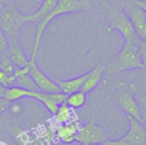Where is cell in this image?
I'll return each mask as SVG.
<instances>
[{"label": "cell", "instance_id": "cell-1", "mask_svg": "<svg viewBox=\"0 0 146 145\" xmlns=\"http://www.w3.org/2000/svg\"><path fill=\"white\" fill-rule=\"evenodd\" d=\"M89 8H90L89 0H58L56 6L39 23H36V29H35L34 39H33L32 54H31L30 59L38 58V54L40 50L43 34H44L47 27L54 22L55 18H57L59 16H64V15H70V14L88 10Z\"/></svg>", "mask_w": 146, "mask_h": 145}, {"label": "cell", "instance_id": "cell-2", "mask_svg": "<svg viewBox=\"0 0 146 145\" xmlns=\"http://www.w3.org/2000/svg\"><path fill=\"white\" fill-rule=\"evenodd\" d=\"M102 8L105 19L107 21V26L105 29L107 33L116 31L122 37L123 42H139L140 39L138 38L130 18L123 9H121L119 6L114 5L110 0H104L102 2Z\"/></svg>", "mask_w": 146, "mask_h": 145}, {"label": "cell", "instance_id": "cell-3", "mask_svg": "<svg viewBox=\"0 0 146 145\" xmlns=\"http://www.w3.org/2000/svg\"><path fill=\"white\" fill-rule=\"evenodd\" d=\"M30 23L29 14H22L13 2L6 5L0 10V27L8 39V46L19 43V35L25 24Z\"/></svg>", "mask_w": 146, "mask_h": 145}, {"label": "cell", "instance_id": "cell-4", "mask_svg": "<svg viewBox=\"0 0 146 145\" xmlns=\"http://www.w3.org/2000/svg\"><path fill=\"white\" fill-rule=\"evenodd\" d=\"M105 74H120L132 70H144L141 61L138 55L137 43L123 42L121 49L110 61L105 67Z\"/></svg>", "mask_w": 146, "mask_h": 145}, {"label": "cell", "instance_id": "cell-5", "mask_svg": "<svg viewBox=\"0 0 146 145\" xmlns=\"http://www.w3.org/2000/svg\"><path fill=\"white\" fill-rule=\"evenodd\" d=\"M137 84L135 81L127 83L123 80L117 81L114 88V99L120 107V110L128 116H132L137 120H140L141 108L136 97Z\"/></svg>", "mask_w": 146, "mask_h": 145}, {"label": "cell", "instance_id": "cell-6", "mask_svg": "<svg viewBox=\"0 0 146 145\" xmlns=\"http://www.w3.org/2000/svg\"><path fill=\"white\" fill-rule=\"evenodd\" d=\"M108 137L105 128L91 116L87 122L81 123L79 131L76 134V142L81 145L90 144H102Z\"/></svg>", "mask_w": 146, "mask_h": 145}, {"label": "cell", "instance_id": "cell-7", "mask_svg": "<svg viewBox=\"0 0 146 145\" xmlns=\"http://www.w3.org/2000/svg\"><path fill=\"white\" fill-rule=\"evenodd\" d=\"M139 39H146V5L144 0H129L123 9Z\"/></svg>", "mask_w": 146, "mask_h": 145}, {"label": "cell", "instance_id": "cell-8", "mask_svg": "<svg viewBox=\"0 0 146 145\" xmlns=\"http://www.w3.org/2000/svg\"><path fill=\"white\" fill-rule=\"evenodd\" d=\"M30 71L29 74L32 76L35 86L38 87V89L42 92H55V91H59V87L57 84V81L54 80L52 78H50L39 65L36 59H30V64H29Z\"/></svg>", "mask_w": 146, "mask_h": 145}, {"label": "cell", "instance_id": "cell-9", "mask_svg": "<svg viewBox=\"0 0 146 145\" xmlns=\"http://www.w3.org/2000/svg\"><path fill=\"white\" fill-rule=\"evenodd\" d=\"M81 126V121L79 118L63 124H57L54 129V139L57 143L64 145H71L76 142V134Z\"/></svg>", "mask_w": 146, "mask_h": 145}, {"label": "cell", "instance_id": "cell-10", "mask_svg": "<svg viewBox=\"0 0 146 145\" xmlns=\"http://www.w3.org/2000/svg\"><path fill=\"white\" fill-rule=\"evenodd\" d=\"M128 119V131L122 138L129 145H145L146 144V128L143 126L140 120L132 116H127Z\"/></svg>", "mask_w": 146, "mask_h": 145}, {"label": "cell", "instance_id": "cell-11", "mask_svg": "<svg viewBox=\"0 0 146 145\" xmlns=\"http://www.w3.org/2000/svg\"><path fill=\"white\" fill-rule=\"evenodd\" d=\"M105 70L106 69L103 64H98V65H95L90 71H88L82 86V90L86 91L87 94L95 90L103 81L105 75Z\"/></svg>", "mask_w": 146, "mask_h": 145}, {"label": "cell", "instance_id": "cell-12", "mask_svg": "<svg viewBox=\"0 0 146 145\" xmlns=\"http://www.w3.org/2000/svg\"><path fill=\"white\" fill-rule=\"evenodd\" d=\"M86 74H87V72H84L80 75L73 76V78L58 79L56 81H57V84H58L60 91L64 92L65 95H70L72 92H75V91L82 89V86H83V82L86 79Z\"/></svg>", "mask_w": 146, "mask_h": 145}, {"label": "cell", "instance_id": "cell-13", "mask_svg": "<svg viewBox=\"0 0 146 145\" xmlns=\"http://www.w3.org/2000/svg\"><path fill=\"white\" fill-rule=\"evenodd\" d=\"M7 53L10 57V59L13 61L14 65L16 69L19 67H25L30 64V58L26 56L25 51L23 50V47L19 43H15V45H9Z\"/></svg>", "mask_w": 146, "mask_h": 145}, {"label": "cell", "instance_id": "cell-14", "mask_svg": "<svg viewBox=\"0 0 146 145\" xmlns=\"http://www.w3.org/2000/svg\"><path fill=\"white\" fill-rule=\"evenodd\" d=\"M78 116L75 115L74 110L71 106H68L66 104V102L63 103V104H60V105H58V108H57L56 113L54 114V121H55L56 124L67 123V122L74 120Z\"/></svg>", "mask_w": 146, "mask_h": 145}, {"label": "cell", "instance_id": "cell-15", "mask_svg": "<svg viewBox=\"0 0 146 145\" xmlns=\"http://www.w3.org/2000/svg\"><path fill=\"white\" fill-rule=\"evenodd\" d=\"M57 2H58V0H43V1H41L40 2L41 5L39 6V8L35 11L29 14V16H30V23H35V24L39 23L56 6Z\"/></svg>", "mask_w": 146, "mask_h": 145}, {"label": "cell", "instance_id": "cell-16", "mask_svg": "<svg viewBox=\"0 0 146 145\" xmlns=\"http://www.w3.org/2000/svg\"><path fill=\"white\" fill-rule=\"evenodd\" d=\"M87 102H88V94L82 89L75 92H72L66 97V104L71 106L73 110L82 108L87 104Z\"/></svg>", "mask_w": 146, "mask_h": 145}, {"label": "cell", "instance_id": "cell-17", "mask_svg": "<svg viewBox=\"0 0 146 145\" xmlns=\"http://www.w3.org/2000/svg\"><path fill=\"white\" fill-rule=\"evenodd\" d=\"M30 92L31 90L21 88L18 86H13L9 88H6L5 91V98L9 102H18L24 98H30Z\"/></svg>", "mask_w": 146, "mask_h": 145}, {"label": "cell", "instance_id": "cell-18", "mask_svg": "<svg viewBox=\"0 0 146 145\" xmlns=\"http://www.w3.org/2000/svg\"><path fill=\"white\" fill-rule=\"evenodd\" d=\"M15 86H18V87L27 89V90H39L38 87L35 86L32 76L29 73H24V74L17 75L16 76V81H15Z\"/></svg>", "mask_w": 146, "mask_h": 145}, {"label": "cell", "instance_id": "cell-19", "mask_svg": "<svg viewBox=\"0 0 146 145\" xmlns=\"http://www.w3.org/2000/svg\"><path fill=\"white\" fill-rule=\"evenodd\" d=\"M0 70L5 71V72H9V73H14L16 67L13 63V61L10 59L7 50L2 54H0Z\"/></svg>", "mask_w": 146, "mask_h": 145}, {"label": "cell", "instance_id": "cell-20", "mask_svg": "<svg viewBox=\"0 0 146 145\" xmlns=\"http://www.w3.org/2000/svg\"><path fill=\"white\" fill-rule=\"evenodd\" d=\"M15 81H16V74L14 73H9V72H5L0 70V84L5 88H9L15 86Z\"/></svg>", "mask_w": 146, "mask_h": 145}, {"label": "cell", "instance_id": "cell-21", "mask_svg": "<svg viewBox=\"0 0 146 145\" xmlns=\"http://www.w3.org/2000/svg\"><path fill=\"white\" fill-rule=\"evenodd\" d=\"M138 55L141 61V64L144 66V71H146V39H140L137 43Z\"/></svg>", "mask_w": 146, "mask_h": 145}, {"label": "cell", "instance_id": "cell-22", "mask_svg": "<svg viewBox=\"0 0 146 145\" xmlns=\"http://www.w3.org/2000/svg\"><path fill=\"white\" fill-rule=\"evenodd\" d=\"M100 145H129L122 137L120 138H116V139H113V138H106Z\"/></svg>", "mask_w": 146, "mask_h": 145}, {"label": "cell", "instance_id": "cell-23", "mask_svg": "<svg viewBox=\"0 0 146 145\" xmlns=\"http://www.w3.org/2000/svg\"><path fill=\"white\" fill-rule=\"evenodd\" d=\"M7 49H8V39L5 32L2 31V29L0 27V54L5 53Z\"/></svg>", "mask_w": 146, "mask_h": 145}, {"label": "cell", "instance_id": "cell-24", "mask_svg": "<svg viewBox=\"0 0 146 145\" xmlns=\"http://www.w3.org/2000/svg\"><path fill=\"white\" fill-rule=\"evenodd\" d=\"M10 104L11 102L7 100L5 97H0V114L9 111V107H10Z\"/></svg>", "mask_w": 146, "mask_h": 145}, {"label": "cell", "instance_id": "cell-25", "mask_svg": "<svg viewBox=\"0 0 146 145\" xmlns=\"http://www.w3.org/2000/svg\"><path fill=\"white\" fill-rule=\"evenodd\" d=\"M23 110V106L21 105L19 100L18 102H13L10 104V107H9V111L13 113V114H19Z\"/></svg>", "mask_w": 146, "mask_h": 145}, {"label": "cell", "instance_id": "cell-26", "mask_svg": "<svg viewBox=\"0 0 146 145\" xmlns=\"http://www.w3.org/2000/svg\"><path fill=\"white\" fill-rule=\"evenodd\" d=\"M136 97H137V100H138V103H139L140 108L146 111V95H145V94H140V92H138V90H137Z\"/></svg>", "mask_w": 146, "mask_h": 145}, {"label": "cell", "instance_id": "cell-27", "mask_svg": "<svg viewBox=\"0 0 146 145\" xmlns=\"http://www.w3.org/2000/svg\"><path fill=\"white\" fill-rule=\"evenodd\" d=\"M140 122L146 128V111L145 110H141V112H140Z\"/></svg>", "mask_w": 146, "mask_h": 145}, {"label": "cell", "instance_id": "cell-28", "mask_svg": "<svg viewBox=\"0 0 146 145\" xmlns=\"http://www.w3.org/2000/svg\"><path fill=\"white\" fill-rule=\"evenodd\" d=\"M14 0H0V7L2 8L3 6H6V5H8V3H10V2H13Z\"/></svg>", "mask_w": 146, "mask_h": 145}, {"label": "cell", "instance_id": "cell-29", "mask_svg": "<svg viewBox=\"0 0 146 145\" xmlns=\"http://www.w3.org/2000/svg\"><path fill=\"white\" fill-rule=\"evenodd\" d=\"M5 91H6V88L0 84V97H5Z\"/></svg>", "mask_w": 146, "mask_h": 145}, {"label": "cell", "instance_id": "cell-30", "mask_svg": "<svg viewBox=\"0 0 146 145\" xmlns=\"http://www.w3.org/2000/svg\"><path fill=\"white\" fill-rule=\"evenodd\" d=\"M33 2H41V1H43V0H32Z\"/></svg>", "mask_w": 146, "mask_h": 145}, {"label": "cell", "instance_id": "cell-31", "mask_svg": "<svg viewBox=\"0 0 146 145\" xmlns=\"http://www.w3.org/2000/svg\"><path fill=\"white\" fill-rule=\"evenodd\" d=\"M90 145H100V144H90Z\"/></svg>", "mask_w": 146, "mask_h": 145}, {"label": "cell", "instance_id": "cell-32", "mask_svg": "<svg viewBox=\"0 0 146 145\" xmlns=\"http://www.w3.org/2000/svg\"><path fill=\"white\" fill-rule=\"evenodd\" d=\"M144 2H145V5H146V0H144Z\"/></svg>", "mask_w": 146, "mask_h": 145}, {"label": "cell", "instance_id": "cell-33", "mask_svg": "<svg viewBox=\"0 0 146 145\" xmlns=\"http://www.w3.org/2000/svg\"><path fill=\"white\" fill-rule=\"evenodd\" d=\"M1 9H2V8H1V7H0V10H1Z\"/></svg>", "mask_w": 146, "mask_h": 145}, {"label": "cell", "instance_id": "cell-34", "mask_svg": "<svg viewBox=\"0 0 146 145\" xmlns=\"http://www.w3.org/2000/svg\"><path fill=\"white\" fill-rule=\"evenodd\" d=\"M145 145H146V144H145Z\"/></svg>", "mask_w": 146, "mask_h": 145}]
</instances>
